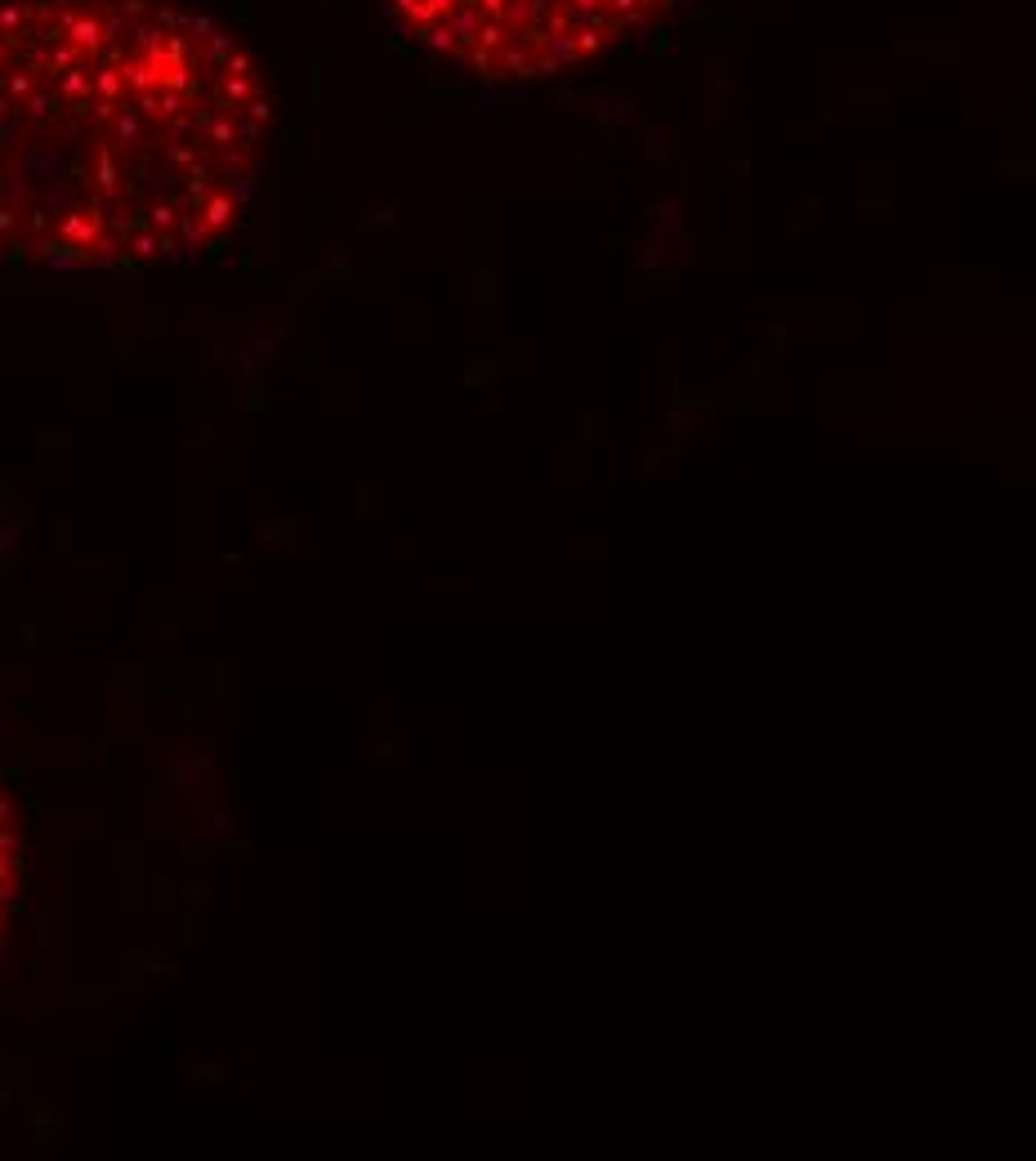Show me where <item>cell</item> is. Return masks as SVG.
I'll return each instance as SVG.
<instances>
[{
    "label": "cell",
    "mask_w": 1036,
    "mask_h": 1161,
    "mask_svg": "<svg viewBox=\"0 0 1036 1161\" xmlns=\"http://www.w3.org/2000/svg\"><path fill=\"white\" fill-rule=\"evenodd\" d=\"M268 86L242 41L170 0H0V246L157 264L246 211Z\"/></svg>",
    "instance_id": "obj_1"
},
{
    "label": "cell",
    "mask_w": 1036,
    "mask_h": 1161,
    "mask_svg": "<svg viewBox=\"0 0 1036 1161\" xmlns=\"http://www.w3.org/2000/svg\"><path fill=\"white\" fill-rule=\"evenodd\" d=\"M425 49L488 77H555L648 27L675 0H384Z\"/></svg>",
    "instance_id": "obj_2"
},
{
    "label": "cell",
    "mask_w": 1036,
    "mask_h": 1161,
    "mask_svg": "<svg viewBox=\"0 0 1036 1161\" xmlns=\"http://www.w3.org/2000/svg\"><path fill=\"white\" fill-rule=\"evenodd\" d=\"M14 884H19V836L10 827L5 800H0V929H5V912H10V898H14Z\"/></svg>",
    "instance_id": "obj_3"
}]
</instances>
